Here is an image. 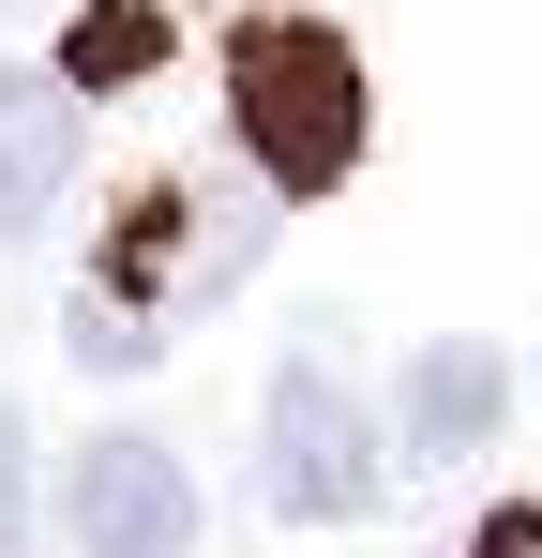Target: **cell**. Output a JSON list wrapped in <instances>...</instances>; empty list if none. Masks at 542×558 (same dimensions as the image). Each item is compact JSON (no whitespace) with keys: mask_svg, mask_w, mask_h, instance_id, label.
<instances>
[{"mask_svg":"<svg viewBox=\"0 0 542 558\" xmlns=\"http://www.w3.org/2000/svg\"><path fill=\"white\" fill-rule=\"evenodd\" d=\"M151 46H167V15H136V0H106V15H76V46H61V76H76V92H106V76H136Z\"/></svg>","mask_w":542,"mask_h":558,"instance_id":"7","label":"cell"},{"mask_svg":"<svg viewBox=\"0 0 542 558\" xmlns=\"http://www.w3.org/2000/svg\"><path fill=\"white\" fill-rule=\"evenodd\" d=\"M497 408H513V363L452 332V348L407 363V453H482V438H497Z\"/></svg>","mask_w":542,"mask_h":558,"instance_id":"6","label":"cell"},{"mask_svg":"<svg viewBox=\"0 0 542 558\" xmlns=\"http://www.w3.org/2000/svg\"><path fill=\"white\" fill-rule=\"evenodd\" d=\"M61 513H76L90 558H181V544H196V483H181V453H167V438H136V423H106V438L76 453Z\"/></svg>","mask_w":542,"mask_h":558,"instance_id":"4","label":"cell"},{"mask_svg":"<svg viewBox=\"0 0 542 558\" xmlns=\"http://www.w3.org/2000/svg\"><path fill=\"white\" fill-rule=\"evenodd\" d=\"M0 544H30V423L0 408Z\"/></svg>","mask_w":542,"mask_h":558,"instance_id":"9","label":"cell"},{"mask_svg":"<svg viewBox=\"0 0 542 558\" xmlns=\"http://www.w3.org/2000/svg\"><path fill=\"white\" fill-rule=\"evenodd\" d=\"M377 423L347 408V377L332 363H286L271 377V513H317V529H347V513H377Z\"/></svg>","mask_w":542,"mask_h":558,"instance_id":"3","label":"cell"},{"mask_svg":"<svg viewBox=\"0 0 542 558\" xmlns=\"http://www.w3.org/2000/svg\"><path fill=\"white\" fill-rule=\"evenodd\" d=\"M61 182H76V76L61 61H0V242L46 227Z\"/></svg>","mask_w":542,"mask_h":558,"instance_id":"5","label":"cell"},{"mask_svg":"<svg viewBox=\"0 0 542 558\" xmlns=\"http://www.w3.org/2000/svg\"><path fill=\"white\" fill-rule=\"evenodd\" d=\"M151 348H167V332H151V317H136L121 287H90V302H76V363H90V377H136Z\"/></svg>","mask_w":542,"mask_h":558,"instance_id":"8","label":"cell"},{"mask_svg":"<svg viewBox=\"0 0 542 558\" xmlns=\"http://www.w3.org/2000/svg\"><path fill=\"white\" fill-rule=\"evenodd\" d=\"M257 196H271L257 167H242V182H136V196H121V227H106V287H121L136 317H151V302L196 317L211 287L257 272Z\"/></svg>","mask_w":542,"mask_h":558,"instance_id":"2","label":"cell"},{"mask_svg":"<svg viewBox=\"0 0 542 558\" xmlns=\"http://www.w3.org/2000/svg\"><path fill=\"white\" fill-rule=\"evenodd\" d=\"M226 136L271 196H332L361 167V61L317 15H242L226 31Z\"/></svg>","mask_w":542,"mask_h":558,"instance_id":"1","label":"cell"}]
</instances>
